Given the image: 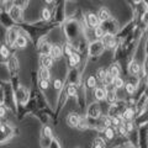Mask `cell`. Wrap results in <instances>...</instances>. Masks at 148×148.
Instances as JSON below:
<instances>
[{"mask_svg": "<svg viewBox=\"0 0 148 148\" xmlns=\"http://www.w3.org/2000/svg\"><path fill=\"white\" fill-rule=\"evenodd\" d=\"M109 74L115 79V78H117V77H119V74H120V68L114 64V66H111V67H110V69H109Z\"/></svg>", "mask_w": 148, "mask_h": 148, "instance_id": "cell-10", "label": "cell"}, {"mask_svg": "<svg viewBox=\"0 0 148 148\" xmlns=\"http://www.w3.org/2000/svg\"><path fill=\"white\" fill-rule=\"evenodd\" d=\"M106 100H108L109 103H114V101L116 100V94H115V91H108L106 92Z\"/></svg>", "mask_w": 148, "mask_h": 148, "instance_id": "cell-18", "label": "cell"}, {"mask_svg": "<svg viewBox=\"0 0 148 148\" xmlns=\"http://www.w3.org/2000/svg\"><path fill=\"white\" fill-rule=\"evenodd\" d=\"M105 136L108 137L109 140H112V138H114V130L111 127H108L105 130Z\"/></svg>", "mask_w": 148, "mask_h": 148, "instance_id": "cell-21", "label": "cell"}, {"mask_svg": "<svg viewBox=\"0 0 148 148\" xmlns=\"http://www.w3.org/2000/svg\"><path fill=\"white\" fill-rule=\"evenodd\" d=\"M86 21H88V25H89L90 27H94V29H96V27H98L99 22H100L98 15H94V14H88Z\"/></svg>", "mask_w": 148, "mask_h": 148, "instance_id": "cell-4", "label": "cell"}, {"mask_svg": "<svg viewBox=\"0 0 148 148\" xmlns=\"http://www.w3.org/2000/svg\"><path fill=\"white\" fill-rule=\"evenodd\" d=\"M111 121H112V125H115V126H119V125H120V120L117 117L111 119Z\"/></svg>", "mask_w": 148, "mask_h": 148, "instance_id": "cell-36", "label": "cell"}, {"mask_svg": "<svg viewBox=\"0 0 148 148\" xmlns=\"http://www.w3.org/2000/svg\"><path fill=\"white\" fill-rule=\"evenodd\" d=\"M104 82L108 83V84H112V83H114V78L108 73V74H106V77H105V80Z\"/></svg>", "mask_w": 148, "mask_h": 148, "instance_id": "cell-30", "label": "cell"}, {"mask_svg": "<svg viewBox=\"0 0 148 148\" xmlns=\"http://www.w3.org/2000/svg\"><path fill=\"white\" fill-rule=\"evenodd\" d=\"M1 1H9V0H1Z\"/></svg>", "mask_w": 148, "mask_h": 148, "instance_id": "cell-39", "label": "cell"}, {"mask_svg": "<svg viewBox=\"0 0 148 148\" xmlns=\"http://www.w3.org/2000/svg\"><path fill=\"white\" fill-rule=\"evenodd\" d=\"M75 92H77V89H75V86H73V85H71L68 88V95H71V96H73V95H75Z\"/></svg>", "mask_w": 148, "mask_h": 148, "instance_id": "cell-29", "label": "cell"}, {"mask_svg": "<svg viewBox=\"0 0 148 148\" xmlns=\"http://www.w3.org/2000/svg\"><path fill=\"white\" fill-rule=\"evenodd\" d=\"M112 85H114V88H116V89H120V88H122V86H123V80H122L120 77L115 78V79H114V83H112Z\"/></svg>", "mask_w": 148, "mask_h": 148, "instance_id": "cell-15", "label": "cell"}, {"mask_svg": "<svg viewBox=\"0 0 148 148\" xmlns=\"http://www.w3.org/2000/svg\"><path fill=\"white\" fill-rule=\"evenodd\" d=\"M46 1H47V3H52L53 0H46Z\"/></svg>", "mask_w": 148, "mask_h": 148, "instance_id": "cell-38", "label": "cell"}, {"mask_svg": "<svg viewBox=\"0 0 148 148\" xmlns=\"http://www.w3.org/2000/svg\"><path fill=\"white\" fill-rule=\"evenodd\" d=\"M103 45L104 47H114L115 46V41H114V37L112 35H104L103 37Z\"/></svg>", "mask_w": 148, "mask_h": 148, "instance_id": "cell-6", "label": "cell"}, {"mask_svg": "<svg viewBox=\"0 0 148 148\" xmlns=\"http://www.w3.org/2000/svg\"><path fill=\"white\" fill-rule=\"evenodd\" d=\"M143 22H145L146 25H148V12H146L145 16H143Z\"/></svg>", "mask_w": 148, "mask_h": 148, "instance_id": "cell-37", "label": "cell"}, {"mask_svg": "<svg viewBox=\"0 0 148 148\" xmlns=\"http://www.w3.org/2000/svg\"><path fill=\"white\" fill-rule=\"evenodd\" d=\"M41 51H42L43 54H49V51H51V46L48 43H45L42 47H41Z\"/></svg>", "mask_w": 148, "mask_h": 148, "instance_id": "cell-25", "label": "cell"}, {"mask_svg": "<svg viewBox=\"0 0 148 148\" xmlns=\"http://www.w3.org/2000/svg\"><path fill=\"white\" fill-rule=\"evenodd\" d=\"M119 132L121 133V135H126L127 130H126V127H125V125H120L119 126Z\"/></svg>", "mask_w": 148, "mask_h": 148, "instance_id": "cell-32", "label": "cell"}, {"mask_svg": "<svg viewBox=\"0 0 148 148\" xmlns=\"http://www.w3.org/2000/svg\"><path fill=\"white\" fill-rule=\"evenodd\" d=\"M126 90H127L128 94H133V91L136 90V86L133 85L132 83H128V84L126 85Z\"/></svg>", "mask_w": 148, "mask_h": 148, "instance_id": "cell-27", "label": "cell"}, {"mask_svg": "<svg viewBox=\"0 0 148 148\" xmlns=\"http://www.w3.org/2000/svg\"><path fill=\"white\" fill-rule=\"evenodd\" d=\"M105 147V142L101 140V138H96L95 140V146L94 148H104Z\"/></svg>", "mask_w": 148, "mask_h": 148, "instance_id": "cell-22", "label": "cell"}, {"mask_svg": "<svg viewBox=\"0 0 148 148\" xmlns=\"http://www.w3.org/2000/svg\"><path fill=\"white\" fill-rule=\"evenodd\" d=\"M40 63L41 66H42V68H51L53 64V58L51 57L49 54H42L40 58Z\"/></svg>", "mask_w": 148, "mask_h": 148, "instance_id": "cell-1", "label": "cell"}, {"mask_svg": "<svg viewBox=\"0 0 148 148\" xmlns=\"http://www.w3.org/2000/svg\"><path fill=\"white\" fill-rule=\"evenodd\" d=\"M15 45L17 46V47H20V48H25L26 45H27V41H26V38H25L24 36H20V35H18Z\"/></svg>", "mask_w": 148, "mask_h": 148, "instance_id": "cell-11", "label": "cell"}, {"mask_svg": "<svg viewBox=\"0 0 148 148\" xmlns=\"http://www.w3.org/2000/svg\"><path fill=\"white\" fill-rule=\"evenodd\" d=\"M17 32L15 30H11L10 32H9V35H8V42L10 43V45H14V43H16V40H17Z\"/></svg>", "mask_w": 148, "mask_h": 148, "instance_id": "cell-9", "label": "cell"}, {"mask_svg": "<svg viewBox=\"0 0 148 148\" xmlns=\"http://www.w3.org/2000/svg\"><path fill=\"white\" fill-rule=\"evenodd\" d=\"M42 17H43V20H49L51 18V11L48 9H43L42 10Z\"/></svg>", "mask_w": 148, "mask_h": 148, "instance_id": "cell-24", "label": "cell"}, {"mask_svg": "<svg viewBox=\"0 0 148 148\" xmlns=\"http://www.w3.org/2000/svg\"><path fill=\"white\" fill-rule=\"evenodd\" d=\"M106 92L108 91H106L105 88H96L94 95L98 100H104V99H106Z\"/></svg>", "mask_w": 148, "mask_h": 148, "instance_id": "cell-7", "label": "cell"}, {"mask_svg": "<svg viewBox=\"0 0 148 148\" xmlns=\"http://www.w3.org/2000/svg\"><path fill=\"white\" fill-rule=\"evenodd\" d=\"M125 127H126L127 131H132V130H133V123L131 121H128V122L125 123Z\"/></svg>", "mask_w": 148, "mask_h": 148, "instance_id": "cell-34", "label": "cell"}, {"mask_svg": "<svg viewBox=\"0 0 148 148\" xmlns=\"http://www.w3.org/2000/svg\"><path fill=\"white\" fill-rule=\"evenodd\" d=\"M123 117L126 119V120H132L133 119V110L132 109H127L126 111H125V114H123Z\"/></svg>", "mask_w": 148, "mask_h": 148, "instance_id": "cell-20", "label": "cell"}, {"mask_svg": "<svg viewBox=\"0 0 148 148\" xmlns=\"http://www.w3.org/2000/svg\"><path fill=\"white\" fill-rule=\"evenodd\" d=\"M80 58L79 56L75 54V53H72L71 56H69V62H71V66H77L78 63H79Z\"/></svg>", "mask_w": 148, "mask_h": 148, "instance_id": "cell-13", "label": "cell"}, {"mask_svg": "<svg viewBox=\"0 0 148 148\" xmlns=\"http://www.w3.org/2000/svg\"><path fill=\"white\" fill-rule=\"evenodd\" d=\"M5 112H6L5 108H4L3 105H0V117H4V116H5Z\"/></svg>", "mask_w": 148, "mask_h": 148, "instance_id": "cell-35", "label": "cell"}, {"mask_svg": "<svg viewBox=\"0 0 148 148\" xmlns=\"http://www.w3.org/2000/svg\"><path fill=\"white\" fill-rule=\"evenodd\" d=\"M40 77H41V79H43V80H48L49 78H51L49 71H48L47 68H41V71H40Z\"/></svg>", "mask_w": 148, "mask_h": 148, "instance_id": "cell-12", "label": "cell"}, {"mask_svg": "<svg viewBox=\"0 0 148 148\" xmlns=\"http://www.w3.org/2000/svg\"><path fill=\"white\" fill-rule=\"evenodd\" d=\"M54 88H56V89H62V80H59V79H56L54 80Z\"/></svg>", "mask_w": 148, "mask_h": 148, "instance_id": "cell-31", "label": "cell"}, {"mask_svg": "<svg viewBox=\"0 0 148 148\" xmlns=\"http://www.w3.org/2000/svg\"><path fill=\"white\" fill-rule=\"evenodd\" d=\"M86 84H88V86L89 88H95L96 86V78H94V77H89L88 78V80H86Z\"/></svg>", "mask_w": 148, "mask_h": 148, "instance_id": "cell-19", "label": "cell"}, {"mask_svg": "<svg viewBox=\"0 0 148 148\" xmlns=\"http://www.w3.org/2000/svg\"><path fill=\"white\" fill-rule=\"evenodd\" d=\"M103 122H104V125L106 126V128H108V127H110L111 125H112V121H111V119H109L108 116H105V117L103 119Z\"/></svg>", "mask_w": 148, "mask_h": 148, "instance_id": "cell-28", "label": "cell"}, {"mask_svg": "<svg viewBox=\"0 0 148 148\" xmlns=\"http://www.w3.org/2000/svg\"><path fill=\"white\" fill-rule=\"evenodd\" d=\"M63 54V49L62 47L54 45V46H51V51H49V56L52 57L53 59H57V58H61Z\"/></svg>", "mask_w": 148, "mask_h": 148, "instance_id": "cell-3", "label": "cell"}, {"mask_svg": "<svg viewBox=\"0 0 148 148\" xmlns=\"http://www.w3.org/2000/svg\"><path fill=\"white\" fill-rule=\"evenodd\" d=\"M27 3H29L27 0H14V5L17 6V8H20V9L26 8Z\"/></svg>", "mask_w": 148, "mask_h": 148, "instance_id": "cell-17", "label": "cell"}, {"mask_svg": "<svg viewBox=\"0 0 148 148\" xmlns=\"http://www.w3.org/2000/svg\"><path fill=\"white\" fill-rule=\"evenodd\" d=\"M9 54H10V52H9V48L6 47L5 45H3L1 47H0V56H1L3 58H6V57H9Z\"/></svg>", "mask_w": 148, "mask_h": 148, "instance_id": "cell-16", "label": "cell"}, {"mask_svg": "<svg viewBox=\"0 0 148 148\" xmlns=\"http://www.w3.org/2000/svg\"><path fill=\"white\" fill-rule=\"evenodd\" d=\"M98 17H99V20L100 21H108L109 18H110V12L106 10V9H100V11L98 14Z\"/></svg>", "mask_w": 148, "mask_h": 148, "instance_id": "cell-8", "label": "cell"}, {"mask_svg": "<svg viewBox=\"0 0 148 148\" xmlns=\"http://www.w3.org/2000/svg\"><path fill=\"white\" fill-rule=\"evenodd\" d=\"M106 74H108V73H106L104 69H99V72H98V79L101 80V82H104V80H105Z\"/></svg>", "mask_w": 148, "mask_h": 148, "instance_id": "cell-23", "label": "cell"}, {"mask_svg": "<svg viewBox=\"0 0 148 148\" xmlns=\"http://www.w3.org/2000/svg\"><path fill=\"white\" fill-rule=\"evenodd\" d=\"M68 123L71 125V126H74V127H78V125H79V122H80V117L78 116L77 114H71L68 116Z\"/></svg>", "mask_w": 148, "mask_h": 148, "instance_id": "cell-5", "label": "cell"}, {"mask_svg": "<svg viewBox=\"0 0 148 148\" xmlns=\"http://www.w3.org/2000/svg\"><path fill=\"white\" fill-rule=\"evenodd\" d=\"M10 16H11L12 20L21 21L22 20V9H20V8H17V6L14 5L10 9Z\"/></svg>", "mask_w": 148, "mask_h": 148, "instance_id": "cell-2", "label": "cell"}, {"mask_svg": "<svg viewBox=\"0 0 148 148\" xmlns=\"http://www.w3.org/2000/svg\"><path fill=\"white\" fill-rule=\"evenodd\" d=\"M40 84H41V88H42V89H47V88H48V80H43V79H41Z\"/></svg>", "mask_w": 148, "mask_h": 148, "instance_id": "cell-33", "label": "cell"}, {"mask_svg": "<svg viewBox=\"0 0 148 148\" xmlns=\"http://www.w3.org/2000/svg\"><path fill=\"white\" fill-rule=\"evenodd\" d=\"M95 36L98 37V38H100V37H104V29H101V27H96L95 29Z\"/></svg>", "mask_w": 148, "mask_h": 148, "instance_id": "cell-26", "label": "cell"}, {"mask_svg": "<svg viewBox=\"0 0 148 148\" xmlns=\"http://www.w3.org/2000/svg\"><path fill=\"white\" fill-rule=\"evenodd\" d=\"M130 72H131L132 74H137L138 72H140V64L136 63V62H132L131 64H130Z\"/></svg>", "mask_w": 148, "mask_h": 148, "instance_id": "cell-14", "label": "cell"}]
</instances>
